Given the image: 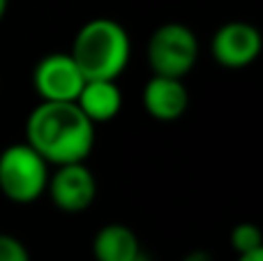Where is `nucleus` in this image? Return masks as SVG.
<instances>
[{
	"instance_id": "nucleus-2",
	"label": "nucleus",
	"mask_w": 263,
	"mask_h": 261,
	"mask_svg": "<svg viewBox=\"0 0 263 261\" xmlns=\"http://www.w3.org/2000/svg\"><path fill=\"white\" fill-rule=\"evenodd\" d=\"M69 55L86 81H118L132 58L129 32L116 18H90L74 35Z\"/></svg>"
},
{
	"instance_id": "nucleus-7",
	"label": "nucleus",
	"mask_w": 263,
	"mask_h": 261,
	"mask_svg": "<svg viewBox=\"0 0 263 261\" xmlns=\"http://www.w3.org/2000/svg\"><path fill=\"white\" fill-rule=\"evenodd\" d=\"M51 201L63 213H83L92 206L97 197V178L90 169L83 164L58 166L49 176L46 185Z\"/></svg>"
},
{
	"instance_id": "nucleus-3",
	"label": "nucleus",
	"mask_w": 263,
	"mask_h": 261,
	"mask_svg": "<svg viewBox=\"0 0 263 261\" xmlns=\"http://www.w3.org/2000/svg\"><path fill=\"white\" fill-rule=\"evenodd\" d=\"M199 53L201 46L196 32L178 21L162 23L145 44V60L153 69V77L185 81V77L194 69Z\"/></svg>"
},
{
	"instance_id": "nucleus-13",
	"label": "nucleus",
	"mask_w": 263,
	"mask_h": 261,
	"mask_svg": "<svg viewBox=\"0 0 263 261\" xmlns=\"http://www.w3.org/2000/svg\"><path fill=\"white\" fill-rule=\"evenodd\" d=\"M182 261H213V254L205 252V250H192L182 257Z\"/></svg>"
},
{
	"instance_id": "nucleus-1",
	"label": "nucleus",
	"mask_w": 263,
	"mask_h": 261,
	"mask_svg": "<svg viewBox=\"0 0 263 261\" xmlns=\"http://www.w3.org/2000/svg\"><path fill=\"white\" fill-rule=\"evenodd\" d=\"M49 166L83 164L95 146V125L74 102H40L26 120V141Z\"/></svg>"
},
{
	"instance_id": "nucleus-4",
	"label": "nucleus",
	"mask_w": 263,
	"mask_h": 261,
	"mask_svg": "<svg viewBox=\"0 0 263 261\" xmlns=\"http://www.w3.org/2000/svg\"><path fill=\"white\" fill-rule=\"evenodd\" d=\"M49 164L28 143H12L0 153V192L14 203H32L46 192Z\"/></svg>"
},
{
	"instance_id": "nucleus-8",
	"label": "nucleus",
	"mask_w": 263,
	"mask_h": 261,
	"mask_svg": "<svg viewBox=\"0 0 263 261\" xmlns=\"http://www.w3.org/2000/svg\"><path fill=\"white\" fill-rule=\"evenodd\" d=\"M143 109L159 123H173L190 109V90L185 81L166 77H150L141 92Z\"/></svg>"
},
{
	"instance_id": "nucleus-12",
	"label": "nucleus",
	"mask_w": 263,
	"mask_h": 261,
	"mask_svg": "<svg viewBox=\"0 0 263 261\" xmlns=\"http://www.w3.org/2000/svg\"><path fill=\"white\" fill-rule=\"evenodd\" d=\"M0 261H30V252L23 240L0 231Z\"/></svg>"
},
{
	"instance_id": "nucleus-15",
	"label": "nucleus",
	"mask_w": 263,
	"mask_h": 261,
	"mask_svg": "<svg viewBox=\"0 0 263 261\" xmlns=\"http://www.w3.org/2000/svg\"><path fill=\"white\" fill-rule=\"evenodd\" d=\"M7 7H9V0H0V21H3L5 14H7Z\"/></svg>"
},
{
	"instance_id": "nucleus-11",
	"label": "nucleus",
	"mask_w": 263,
	"mask_h": 261,
	"mask_svg": "<svg viewBox=\"0 0 263 261\" xmlns=\"http://www.w3.org/2000/svg\"><path fill=\"white\" fill-rule=\"evenodd\" d=\"M231 248L240 254H250L256 252V250H263V236L261 229L252 222H240L231 229Z\"/></svg>"
},
{
	"instance_id": "nucleus-14",
	"label": "nucleus",
	"mask_w": 263,
	"mask_h": 261,
	"mask_svg": "<svg viewBox=\"0 0 263 261\" xmlns=\"http://www.w3.org/2000/svg\"><path fill=\"white\" fill-rule=\"evenodd\" d=\"M238 261H263V250H256V252H250V254H240Z\"/></svg>"
},
{
	"instance_id": "nucleus-6",
	"label": "nucleus",
	"mask_w": 263,
	"mask_h": 261,
	"mask_svg": "<svg viewBox=\"0 0 263 261\" xmlns=\"http://www.w3.org/2000/svg\"><path fill=\"white\" fill-rule=\"evenodd\" d=\"M215 63L224 69L250 67L261 53V32L247 21H229L217 28L210 42Z\"/></svg>"
},
{
	"instance_id": "nucleus-9",
	"label": "nucleus",
	"mask_w": 263,
	"mask_h": 261,
	"mask_svg": "<svg viewBox=\"0 0 263 261\" xmlns=\"http://www.w3.org/2000/svg\"><path fill=\"white\" fill-rule=\"evenodd\" d=\"M74 104L92 125L109 123L123 109V90L118 81H86Z\"/></svg>"
},
{
	"instance_id": "nucleus-5",
	"label": "nucleus",
	"mask_w": 263,
	"mask_h": 261,
	"mask_svg": "<svg viewBox=\"0 0 263 261\" xmlns=\"http://www.w3.org/2000/svg\"><path fill=\"white\" fill-rule=\"evenodd\" d=\"M83 79L69 53H49L32 69V88L42 102H77Z\"/></svg>"
},
{
	"instance_id": "nucleus-10",
	"label": "nucleus",
	"mask_w": 263,
	"mask_h": 261,
	"mask_svg": "<svg viewBox=\"0 0 263 261\" xmlns=\"http://www.w3.org/2000/svg\"><path fill=\"white\" fill-rule=\"evenodd\" d=\"M95 261H143L141 240L127 225H104L92 238Z\"/></svg>"
}]
</instances>
